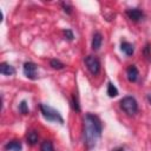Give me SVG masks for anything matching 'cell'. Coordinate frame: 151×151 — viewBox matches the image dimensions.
Segmentation results:
<instances>
[{"label": "cell", "instance_id": "5b68a950", "mask_svg": "<svg viewBox=\"0 0 151 151\" xmlns=\"http://www.w3.org/2000/svg\"><path fill=\"white\" fill-rule=\"evenodd\" d=\"M22 70H24V74H25L27 78H29V79H35V78H37L38 67H37V65H35L34 63H32V61L25 63Z\"/></svg>", "mask_w": 151, "mask_h": 151}, {"label": "cell", "instance_id": "277c9868", "mask_svg": "<svg viewBox=\"0 0 151 151\" xmlns=\"http://www.w3.org/2000/svg\"><path fill=\"white\" fill-rule=\"evenodd\" d=\"M85 65L87 67V70L91 72V74L97 76L100 71V63L98 60V58H96L94 55H87L85 58Z\"/></svg>", "mask_w": 151, "mask_h": 151}, {"label": "cell", "instance_id": "8992f818", "mask_svg": "<svg viewBox=\"0 0 151 151\" xmlns=\"http://www.w3.org/2000/svg\"><path fill=\"white\" fill-rule=\"evenodd\" d=\"M126 14H127L129 19H131L132 21H139L144 17L143 12L139 8H129L126 11Z\"/></svg>", "mask_w": 151, "mask_h": 151}, {"label": "cell", "instance_id": "e0dca14e", "mask_svg": "<svg viewBox=\"0 0 151 151\" xmlns=\"http://www.w3.org/2000/svg\"><path fill=\"white\" fill-rule=\"evenodd\" d=\"M150 45L147 44L146 46H145V48H144V54H145V57L147 58V60H151V52H150Z\"/></svg>", "mask_w": 151, "mask_h": 151}, {"label": "cell", "instance_id": "ac0fdd59", "mask_svg": "<svg viewBox=\"0 0 151 151\" xmlns=\"http://www.w3.org/2000/svg\"><path fill=\"white\" fill-rule=\"evenodd\" d=\"M64 34H65V37L68 40H73V38H74V35H73V33H72L71 29H64Z\"/></svg>", "mask_w": 151, "mask_h": 151}, {"label": "cell", "instance_id": "ffe728a7", "mask_svg": "<svg viewBox=\"0 0 151 151\" xmlns=\"http://www.w3.org/2000/svg\"><path fill=\"white\" fill-rule=\"evenodd\" d=\"M61 6H63V8H64V11L67 13V14H71V12H72V9H71V7L67 5V4H65V2H63L61 4Z\"/></svg>", "mask_w": 151, "mask_h": 151}, {"label": "cell", "instance_id": "d6986e66", "mask_svg": "<svg viewBox=\"0 0 151 151\" xmlns=\"http://www.w3.org/2000/svg\"><path fill=\"white\" fill-rule=\"evenodd\" d=\"M72 103H73V109L79 112V111H80V106H79V104H78V100H77V97H76V96H73Z\"/></svg>", "mask_w": 151, "mask_h": 151}, {"label": "cell", "instance_id": "8fae6325", "mask_svg": "<svg viewBox=\"0 0 151 151\" xmlns=\"http://www.w3.org/2000/svg\"><path fill=\"white\" fill-rule=\"evenodd\" d=\"M120 50L126 54V55H132L133 52H134V48H133V45L127 42V41H122L120 44Z\"/></svg>", "mask_w": 151, "mask_h": 151}, {"label": "cell", "instance_id": "5bb4252c", "mask_svg": "<svg viewBox=\"0 0 151 151\" xmlns=\"http://www.w3.org/2000/svg\"><path fill=\"white\" fill-rule=\"evenodd\" d=\"M50 65H51L54 70H61V68L65 67V65H64L60 60H58V59H52V60L50 61Z\"/></svg>", "mask_w": 151, "mask_h": 151}, {"label": "cell", "instance_id": "3957f363", "mask_svg": "<svg viewBox=\"0 0 151 151\" xmlns=\"http://www.w3.org/2000/svg\"><path fill=\"white\" fill-rule=\"evenodd\" d=\"M120 107L122 110L129 114V116H133L137 113L138 111V104H137V100L131 97V96H126L124 97L122 100H120Z\"/></svg>", "mask_w": 151, "mask_h": 151}, {"label": "cell", "instance_id": "52a82bcc", "mask_svg": "<svg viewBox=\"0 0 151 151\" xmlns=\"http://www.w3.org/2000/svg\"><path fill=\"white\" fill-rule=\"evenodd\" d=\"M126 76H127V79H129V81H131V83H134V81H137V79H138V76H139L138 68H137L134 65H130V66L126 68Z\"/></svg>", "mask_w": 151, "mask_h": 151}, {"label": "cell", "instance_id": "ba28073f", "mask_svg": "<svg viewBox=\"0 0 151 151\" xmlns=\"http://www.w3.org/2000/svg\"><path fill=\"white\" fill-rule=\"evenodd\" d=\"M0 73L4 76H13L15 73V70L13 66H11L7 63H1L0 64Z\"/></svg>", "mask_w": 151, "mask_h": 151}, {"label": "cell", "instance_id": "2e32d148", "mask_svg": "<svg viewBox=\"0 0 151 151\" xmlns=\"http://www.w3.org/2000/svg\"><path fill=\"white\" fill-rule=\"evenodd\" d=\"M19 111H20L22 114H27V113L29 112V110H28V106H27V103H26V100H22V101L19 104Z\"/></svg>", "mask_w": 151, "mask_h": 151}, {"label": "cell", "instance_id": "9c48e42d", "mask_svg": "<svg viewBox=\"0 0 151 151\" xmlns=\"http://www.w3.org/2000/svg\"><path fill=\"white\" fill-rule=\"evenodd\" d=\"M101 42H103V35L99 32H96L93 34V38H92V48L94 51L99 50L101 46Z\"/></svg>", "mask_w": 151, "mask_h": 151}, {"label": "cell", "instance_id": "9a60e30c", "mask_svg": "<svg viewBox=\"0 0 151 151\" xmlns=\"http://www.w3.org/2000/svg\"><path fill=\"white\" fill-rule=\"evenodd\" d=\"M40 149H41V151H54L53 144H52L51 140H45V142H42Z\"/></svg>", "mask_w": 151, "mask_h": 151}, {"label": "cell", "instance_id": "7402d4cb", "mask_svg": "<svg viewBox=\"0 0 151 151\" xmlns=\"http://www.w3.org/2000/svg\"><path fill=\"white\" fill-rule=\"evenodd\" d=\"M147 99H149V101H150V103H151V96H150V94H149V96H147Z\"/></svg>", "mask_w": 151, "mask_h": 151}, {"label": "cell", "instance_id": "6da1fadb", "mask_svg": "<svg viewBox=\"0 0 151 151\" xmlns=\"http://www.w3.org/2000/svg\"><path fill=\"white\" fill-rule=\"evenodd\" d=\"M101 130L103 126L100 119L92 113H86L84 118V138L88 149L96 146L101 136Z\"/></svg>", "mask_w": 151, "mask_h": 151}, {"label": "cell", "instance_id": "44dd1931", "mask_svg": "<svg viewBox=\"0 0 151 151\" xmlns=\"http://www.w3.org/2000/svg\"><path fill=\"white\" fill-rule=\"evenodd\" d=\"M112 151H124L122 147H117V149H114V150H112Z\"/></svg>", "mask_w": 151, "mask_h": 151}, {"label": "cell", "instance_id": "7a4b0ae2", "mask_svg": "<svg viewBox=\"0 0 151 151\" xmlns=\"http://www.w3.org/2000/svg\"><path fill=\"white\" fill-rule=\"evenodd\" d=\"M39 107H40V111L45 119H47L50 122H57V123L64 124V118L61 117L59 111H57L55 109H53L52 106L46 105V104H40Z\"/></svg>", "mask_w": 151, "mask_h": 151}, {"label": "cell", "instance_id": "30bf717a", "mask_svg": "<svg viewBox=\"0 0 151 151\" xmlns=\"http://www.w3.org/2000/svg\"><path fill=\"white\" fill-rule=\"evenodd\" d=\"M5 149L7 151H21L22 145L19 140H12V142H9L5 145Z\"/></svg>", "mask_w": 151, "mask_h": 151}, {"label": "cell", "instance_id": "4fadbf2b", "mask_svg": "<svg viewBox=\"0 0 151 151\" xmlns=\"http://www.w3.org/2000/svg\"><path fill=\"white\" fill-rule=\"evenodd\" d=\"M107 94H109V97H116L117 94H118V90H117V87L112 84V83H109L107 84Z\"/></svg>", "mask_w": 151, "mask_h": 151}, {"label": "cell", "instance_id": "7c38bea8", "mask_svg": "<svg viewBox=\"0 0 151 151\" xmlns=\"http://www.w3.org/2000/svg\"><path fill=\"white\" fill-rule=\"evenodd\" d=\"M27 142L31 144V145H34V144H37V142H38V133H37V131H31V132H28V134H27Z\"/></svg>", "mask_w": 151, "mask_h": 151}]
</instances>
